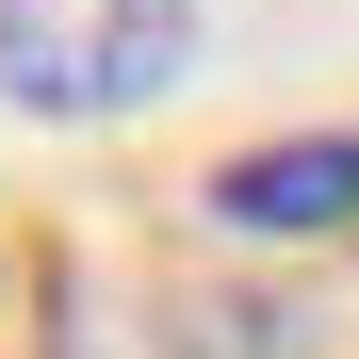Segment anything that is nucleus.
Returning a JSON list of instances; mask_svg holds the SVG:
<instances>
[{
  "label": "nucleus",
  "mask_w": 359,
  "mask_h": 359,
  "mask_svg": "<svg viewBox=\"0 0 359 359\" xmlns=\"http://www.w3.org/2000/svg\"><path fill=\"white\" fill-rule=\"evenodd\" d=\"M180 66H196V0H0V114L114 131L180 98Z\"/></svg>",
  "instance_id": "nucleus-1"
},
{
  "label": "nucleus",
  "mask_w": 359,
  "mask_h": 359,
  "mask_svg": "<svg viewBox=\"0 0 359 359\" xmlns=\"http://www.w3.org/2000/svg\"><path fill=\"white\" fill-rule=\"evenodd\" d=\"M212 229H262V245H294V229H359V131H294V147L212 163Z\"/></svg>",
  "instance_id": "nucleus-2"
}]
</instances>
